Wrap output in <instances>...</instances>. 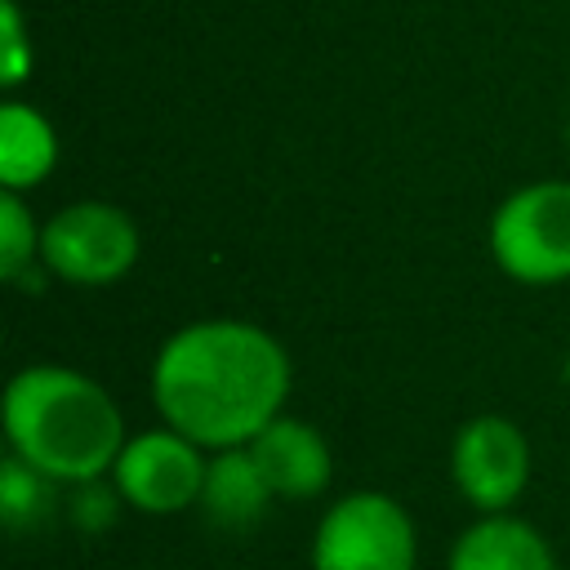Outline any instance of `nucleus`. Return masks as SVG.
Segmentation results:
<instances>
[{
	"mask_svg": "<svg viewBox=\"0 0 570 570\" xmlns=\"http://www.w3.org/2000/svg\"><path fill=\"white\" fill-rule=\"evenodd\" d=\"M530 441L503 414H476L454 432L450 481L476 512H508L530 485Z\"/></svg>",
	"mask_w": 570,
	"mask_h": 570,
	"instance_id": "nucleus-7",
	"label": "nucleus"
},
{
	"mask_svg": "<svg viewBox=\"0 0 570 570\" xmlns=\"http://www.w3.org/2000/svg\"><path fill=\"white\" fill-rule=\"evenodd\" d=\"M205 472H209V459L191 436L174 428H147L125 441L111 468V485L125 499V508L142 517H174L200 503Z\"/></svg>",
	"mask_w": 570,
	"mask_h": 570,
	"instance_id": "nucleus-6",
	"label": "nucleus"
},
{
	"mask_svg": "<svg viewBox=\"0 0 570 570\" xmlns=\"http://www.w3.org/2000/svg\"><path fill=\"white\" fill-rule=\"evenodd\" d=\"M249 454L263 468V476H267L276 499H294V503L316 499L334 476V454H330L325 436L312 423L289 419V414L272 419L249 441Z\"/></svg>",
	"mask_w": 570,
	"mask_h": 570,
	"instance_id": "nucleus-8",
	"label": "nucleus"
},
{
	"mask_svg": "<svg viewBox=\"0 0 570 570\" xmlns=\"http://www.w3.org/2000/svg\"><path fill=\"white\" fill-rule=\"evenodd\" d=\"M45 263H40V227L31 209L22 205V191L0 196V276L27 294L45 289Z\"/></svg>",
	"mask_w": 570,
	"mask_h": 570,
	"instance_id": "nucleus-12",
	"label": "nucleus"
},
{
	"mask_svg": "<svg viewBox=\"0 0 570 570\" xmlns=\"http://www.w3.org/2000/svg\"><path fill=\"white\" fill-rule=\"evenodd\" d=\"M289 356L263 325L214 316L174 330L151 361V401L165 428L191 436L200 450L249 445L285 414Z\"/></svg>",
	"mask_w": 570,
	"mask_h": 570,
	"instance_id": "nucleus-1",
	"label": "nucleus"
},
{
	"mask_svg": "<svg viewBox=\"0 0 570 570\" xmlns=\"http://www.w3.org/2000/svg\"><path fill=\"white\" fill-rule=\"evenodd\" d=\"M58 165V134L31 107L9 98L0 107V183L4 191H31Z\"/></svg>",
	"mask_w": 570,
	"mask_h": 570,
	"instance_id": "nucleus-11",
	"label": "nucleus"
},
{
	"mask_svg": "<svg viewBox=\"0 0 570 570\" xmlns=\"http://www.w3.org/2000/svg\"><path fill=\"white\" fill-rule=\"evenodd\" d=\"M53 499H58V481L36 472L18 454H4V463H0V517L13 534L45 525L53 512Z\"/></svg>",
	"mask_w": 570,
	"mask_h": 570,
	"instance_id": "nucleus-13",
	"label": "nucleus"
},
{
	"mask_svg": "<svg viewBox=\"0 0 570 570\" xmlns=\"http://www.w3.org/2000/svg\"><path fill=\"white\" fill-rule=\"evenodd\" d=\"M445 570H561L552 543L512 512H481L445 557Z\"/></svg>",
	"mask_w": 570,
	"mask_h": 570,
	"instance_id": "nucleus-9",
	"label": "nucleus"
},
{
	"mask_svg": "<svg viewBox=\"0 0 570 570\" xmlns=\"http://www.w3.org/2000/svg\"><path fill=\"white\" fill-rule=\"evenodd\" d=\"M71 490H76L71 494V512H76V525H85V530L111 525L116 521V508L125 503L116 494V485H107V481H85V485H71Z\"/></svg>",
	"mask_w": 570,
	"mask_h": 570,
	"instance_id": "nucleus-15",
	"label": "nucleus"
},
{
	"mask_svg": "<svg viewBox=\"0 0 570 570\" xmlns=\"http://www.w3.org/2000/svg\"><path fill=\"white\" fill-rule=\"evenodd\" d=\"M9 454L58 485L111 476L125 450V419L111 392L67 365H27L4 387Z\"/></svg>",
	"mask_w": 570,
	"mask_h": 570,
	"instance_id": "nucleus-2",
	"label": "nucleus"
},
{
	"mask_svg": "<svg viewBox=\"0 0 570 570\" xmlns=\"http://www.w3.org/2000/svg\"><path fill=\"white\" fill-rule=\"evenodd\" d=\"M566 142H570V129H566Z\"/></svg>",
	"mask_w": 570,
	"mask_h": 570,
	"instance_id": "nucleus-17",
	"label": "nucleus"
},
{
	"mask_svg": "<svg viewBox=\"0 0 570 570\" xmlns=\"http://www.w3.org/2000/svg\"><path fill=\"white\" fill-rule=\"evenodd\" d=\"M0 40H4V62H0V85L4 89H18L36 62L31 53V40H27V27H22V13H18V0H4L0 4Z\"/></svg>",
	"mask_w": 570,
	"mask_h": 570,
	"instance_id": "nucleus-14",
	"label": "nucleus"
},
{
	"mask_svg": "<svg viewBox=\"0 0 570 570\" xmlns=\"http://www.w3.org/2000/svg\"><path fill=\"white\" fill-rule=\"evenodd\" d=\"M561 374H566V387H570V352H566V370Z\"/></svg>",
	"mask_w": 570,
	"mask_h": 570,
	"instance_id": "nucleus-16",
	"label": "nucleus"
},
{
	"mask_svg": "<svg viewBox=\"0 0 570 570\" xmlns=\"http://www.w3.org/2000/svg\"><path fill=\"white\" fill-rule=\"evenodd\" d=\"M490 254L521 285L570 281V183L543 178L517 187L490 218Z\"/></svg>",
	"mask_w": 570,
	"mask_h": 570,
	"instance_id": "nucleus-4",
	"label": "nucleus"
},
{
	"mask_svg": "<svg viewBox=\"0 0 570 570\" xmlns=\"http://www.w3.org/2000/svg\"><path fill=\"white\" fill-rule=\"evenodd\" d=\"M272 485L263 476V468L254 463L249 445L236 450H214L209 454V472H205V490H200V512L218 525V530H249L267 517L272 508Z\"/></svg>",
	"mask_w": 570,
	"mask_h": 570,
	"instance_id": "nucleus-10",
	"label": "nucleus"
},
{
	"mask_svg": "<svg viewBox=\"0 0 570 570\" xmlns=\"http://www.w3.org/2000/svg\"><path fill=\"white\" fill-rule=\"evenodd\" d=\"M142 254L138 223L107 200H76L62 205L45 227H40V263L49 276L67 285H111L120 281Z\"/></svg>",
	"mask_w": 570,
	"mask_h": 570,
	"instance_id": "nucleus-5",
	"label": "nucleus"
},
{
	"mask_svg": "<svg viewBox=\"0 0 570 570\" xmlns=\"http://www.w3.org/2000/svg\"><path fill=\"white\" fill-rule=\"evenodd\" d=\"M419 530L401 499L352 490L312 530V570H414Z\"/></svg>",
	"mask_w": 570,
	"mask_h": 570,
	"instance_id": "nucleus-3",
	"label": "nucleus"
}]
</instances>
